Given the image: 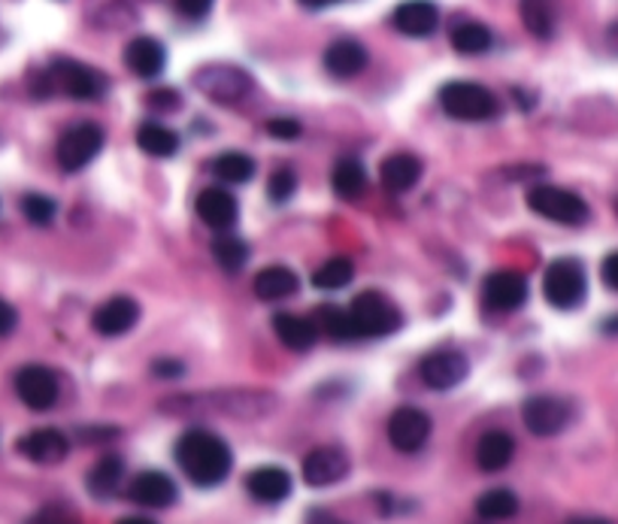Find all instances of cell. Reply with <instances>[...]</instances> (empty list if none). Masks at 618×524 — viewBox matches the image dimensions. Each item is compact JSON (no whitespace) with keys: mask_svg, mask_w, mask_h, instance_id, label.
<instances>
[{"mask_svg":"<svg viewBox=\"0 0 618 524\" xmlns=\"http://www.w3.org/2000/svg\"><path fill=\"white\" fill-rule=\"evenodd\" d=\"M155 370V376H183V364H176V361H155L152 364Z\"/></svg>","mask_w":618,"mask_h":524,"instance_id":"obj_43","label":"cell"},{"mask_svg":"<svg viewBox=\"0 0 618 524\" xmlns=\"http://www.w3.org/2000/svg\"><path fill=\"white\" fill-rule=\"evenodd\" d=\"M349 473V455L337 446H318L303 458V482L313 488L337 486Z\"/></svg>","mask_w":618,"mask_h":524,"instance_id":"obj_13","label":"cell"},{"mask_svg":"<svg viewBox=\"0 0 618 524\" xmlns=\"http://www.w3.org/2000/svg\"><path fill=\"white\" fill-rule=\"evenodd\" d=\"M176 461L198 488L222 486L231 473V449L212 431H188L176 443Z\"/></svg>","mask_w":618,"mask_h":524,"instance_id":"obj_1","label":"cell"},{"mask_svg":"<svg viewBox=\"0 0 618 524\" xmlns=\"http://www.w3.org/2000/svg\"><path fill=\"white\" fill-rule=\"evenodd\" d=\"M306 10H328L334 3H340V0H301Z\"/></svg>","mask_w":618,"mask_h":524,"instance_id":"obj_45","label":"cell"},{"mask_svg":"<svg viewBox=\"0 0 618 524\" xmlns=\"http://www.w3.org/2000/svg\"><path fill=\"white\" fill-rule=\"evenodd\" d=\"M101 149H104V131L92 121H82V125H73L70 131L61 133L58 164H61V171L80 173L82 167H89L94 158L101 155Z\"/></svg>","mask_w":618,"mask_h":524,"instance_id":"obj_8","label":"cell"},{"mask_svg":"<svg viewBox=\"0 0 618 524\" xmlns=\"http://www.w3.org/2000/svg\"><path fill=\"white\" fill-rule=\"evenodd\" d=\"M527 301L525 276L515 270H498L482 286V303L491 313H515Z\"/></svg>","mask_w":618,"mask_h":524,"instance_id":"obj_14","label":"cell"},{"mask_svg":"<svg viewBox=\"0 0 618 524\" xmlns=\"http://www.w3.org/2000/svg\"><path fill=\"white\" fill-rule=\"evenodd\" d=\"M515 455V443L510 433L503 431H488L479 446H476V464L486 473H498L503 467H510V461Z\"/></svg>","mask_w":618,"mask_h":524,"instance_id":"obj_25","label":"cell"},{"mask_svg":"<svg viewBox=\"0 0 618 524\" xmlns=\"http://www.w3.org/2000/svg\"><path fill=\"white\" fill-rule=\"evenodd\" d=\"M491 43H494L491 31L479 22H464L452 31V46L460 55H482L491 49Z\"/></svg>","mask_w":618,"mask_h":524,"instance_id":"obj_34","label":"cell"},{"mask_svg":"<svg viewBox=\"0 0 618 524\" xmlns=\"http://www.w3.org/2000/svg\"><path fill=\"white\" fill-rule=\"evenodd\" d=\"M421 380L428 388H434V392H448V388H455L460 382L467 380V373H470V364H467V358L455 349H440V352H431L424 361H421Z\"/></svg>","mask_w":618,"mask_h":524,"instance_id":"obj_11","label":"cell"},{"mask_svg":"<svg viewBox=\"0 0 618 524\" xmlns=\"http://www.w3.org/2000/svg\"><path fill=\"white\" fill-rule=\"evenodd\" d=\"M116 524H155L152 519H143V515H128V519H121Z\"/></svg>","mask_w":618,"mask_h":524,"instance_id":"obj_46","label":"cell"},{"mask_svg":"<svg viewBox=\"0 0 618 524\" xmlns=\"http://www.w3.org/2000/svg\"><path fill=\"white\" fill-rule=\"evenodd\" d=\"M212 255H215V261L222 264L228 273H237L240 267H246V261H249V246L237 234L222 231V234L215 236V243H212Z\"/></svg>","mask_w":618,"mask_h":524,"instance_id":"obj_32","label":"cell"},{"mask_svg":"<svg viewBox=\"0 0 618 524\" xmlns=\"http://www.w3.org/2000/svg\"><path fill=\"white\" fill-rule=\"evenodd\" d=\"M22 212H25V219L31 224H37V228H46V224L55 222V212H58V207H55L53 197L25 195V200H22Z\"/></svg>","mask_w":618,"mask_h":524,"instance_id":"obj_36","label":"cell"},{"mask_svg":"<svg viewBox=\"0 0 618 524\" xmlns=\"http://www.w3.org/2000/svg\"><path fill=\"white\" fill-rule=\"evenodd\" d=\"M267 191H270V200H273V203H285V200H291V195L298 191V176H294L289 167H282V171L270 176Z\"/></svg>","mask_w":618,"mask_h":524,"instance_id":"obj_37","label":"cell"},{"mask_svg":"<svg viewBox=\"0 0 618 524\" xmlns=\"http://www.w3.org/2000/svg\"><path fill=\"white\" fill-rule=\"evenodd\" d=\"M19 452L27 461L49 467V464H61L67 458L70 443H67V436L58 428H40V431H31L19 440Z\"/></svg>","mask_w":618,"mask_h":524,"instance_id":"obj_15","label":"cell"},{"mask_svg":"<svg viewBox=\"0 0 618 524\" xmlns=\"http://www.w3.org/2000/svg\"><path fill=\"white\" fill-rule=\"evenodd\" d=\"M37 524H40V522H37Z\"/></svg>","mask_w":618,"mask_h":524,"instance_id":"obj_49","label":"cell"},{"mask_svg":"<svg viewBox=\"0 0 618 524\" xmlns=\"http://www.w3.org/2000/svg\"><path fill=\"white\" fill-rule=\"evenodd\" d=\"M15 325H19V315H15V310L10 303L0 298V337H10L15 330Z\"/></svg>","mask_w":618,"mask_h":524,"instance_id":"obj_41","label":"cell"},{"mask_svg":"<svg viewBox=\"0 0 618 524\" xmlns=\"http://www.w3.org/2000/svg\"><path fill=\"white\" fill-rule=\"evenodd\" d=\"M267 133L277 137V140H298L301 137V125L294 118H273V121H267Z\"/></svg>","mask_w":618,"mask_h":524,"instance_id":"obj_38","label":"cell"},{"mask_svg":"<svg viewBox=\"0 0 618 524\" xmlns=\"http://www.w3.org/2000/svg\"><path fill=\"white\" fill-rule=\"evenodd\" d=\"M176 7H179V13L185 19H203V15L210 13L212 0H176Z\"/></svg>","mask_w":618,"mask_h":524,"instance_id":"obj_39","label":"cell"},{"mask_svg":"<svg viewBox=\"0 0 618 524\" xmlns=\"http://www.w3.org/2000/svg\"><path fill=\"white\" fill-rule=\"evenodd\" d=\"M43 85H46V94L58 89L67 97H77V101H97L109 89V79L97 67L82 65V61H73V58H58L46 70Z\"/></svg>","mask_w":618,"mask_h":524,"instance_id":"obj_3","label":"cell"},{"mask_svg":"<svg viewBox=\"0 0 618 524\" xmlns=\"http://www.w3.org/2000/svg\"><path fill=\"white\" fill-rule=\"evenodd\" d=\"M195 89L215 104H240L249 97L252 77L234 65H207L195 73Z\"/></svg>","mask_w":618,"mask_h":524,"instance_id":"obj_7","label":"cell"},{"mask_svg":"<svg viewBox=\"0 0 618 524\" xmlns=\"http://www.w3.org/2000/svg\"><path fill=\"white\" fill-rule=\"evenodd\" d=\"M585 291H588V279H585V267L576 258H558L543 276V294L555 310H576L579 303L585 301Z\"/></svg>","mask_w":618,"mask_h":524,"instance_id":"obj_6","label":"cell"},{"mask_svg":"<svg viewBox=\"0 0 618 524\" xmlns=\"http://www.w3.org/2000/svg\"><path fill=\"white\" fill-rule=\"evenodd\" d=\"M310 524H342L340 519H334L330 512H325V510H316L313 515H310Z\"/></svg>","mask_w":618,"mask_h":524,"instance_id":"obj_44","label":"cell"},{"mask_svg":"<svg viewBox=\"0 0 618 524\" xmlns=\"http://www.w3.org/2000/svg\"><path fill=\"white\" fill-rule=\"evenodd\" d=\"M476 512L488 522H503V519H513L518 512V498L506 488H494V491H486L482 498L476 500Z\"/></svg>","mask_w":618,"mask_h":524,"instance_id":"obj_33","label":"cell"},{"mask_svg":"<svg viewBox=\"0 0 618 524\" xmlns=\"http://www.w3.org/2000/svg\"><path fill=\"white\" fill-rule=\"evenodd\" d=\"M382 185L392 191V195H404V191H412L421 179V161L416 155H392L382 161Z\"/></svg>","mask_w":618,"mask_h":524,"instance_id":"obj_22","label":"cell"},{"mask_svg":"<svg viewBox=\"0 0 618 524\" xmlns=\"http://www.w3.org/2000/svg\"><path fill=\"white\" fill-rule=\"evenodd\" d=\"M609 39H613V43H616V46H618V25L613 27V34H609Z\"/></svg>","mask_w":618,"mask_h":524,"instance_id":"obj_47","label":"cell"},{"mask_svg":"<svg viewBox=\"0 0 618 524\" xmlns=\"http://www.w3.org/2000/svg\"><path fill=\"white\" fill-rule=\"evenodd\" d=\"M368 67V49L358 39H337L325 53V70L337 79H352L364 73Z\"/></svg>","mask_w":618,"mask_h":524,"instance_id":"obj_21","label":"cell"},{"mask_svg":"<svg viewBox=\"0 0 618 524\" xmlns=\"http://www.w3.org/2000/svg\"><path fill=\"white\" fill-rule=\"evenodd\" d=\"M212 173L228 185H243L255 176V161L243 152H224L212 161Z\"/></svg>","mask_w":618,"mask_h":524,"instance_id":"obj_31","label":"cell"},{"mask_svg":"<svg viewBox=\"0 0 618 524\" xmlns=\"http://www.w3.org/2000/svg\"><path fill=\"white\" fill-rule=\"evenodd\" d=\"M352 340H376V337H392L404 325V315L395 303L380 291H364L355 301L346 306Z\"/></svg>","mask_w":618,"mask_h":524,"instance_id":"obj_2","label":"cell"},{"mask_svg":"<svg viewBox=\"0 0 618 524\" xmlns=\"http://www.w3.org/2000/svg\"><path fill=\"white\" fill-rule=\"evenodd\" d=\"M330 185H334V191H337L342 200H358V197L368 191V173L361 167V161H355V158H342L340 164L334 167Z\"/></svg>","mask_w":618,"mask_h":524,"instance_id":"obj_27","label":"cell"},{"mask_svg":"<svg viewBox=\"0 0 618 524\" xmlns=\"http://www.w3.org/2000/svg\"><path fill=\"white\" fill-rule=\"evenodd\" d=\"M352 276H355V267H352L349 258H330L328 264L318 267L313 282H316V289L322 291H340L352 282Z\"/></svg>","mask_w":618,"mask_h":524,"instance_id":"obj_35","label":"cell"},{"mask_svg":"<svg viewBox=\"0 0 618 524\" xmlns=\"http://www.w3.org/2000/svg\"><path fill=\"white\" fill-rule=\"evenodd\" d=\"M15 394L22 397V404L34 412L53 409L58 400V380L49 368L43 364H27L15 373Z\"/></svg>","mask_w":618,"mask_h":524,"instance_id":"obj_10","label":"cell"},{"mask_svg":"<svg viewBox=\"0 0 618 524\" xmlns=\"http://www.w3.org/2000/svg\"><path fill=\"white\" fill-rule=\"evenodd\" d=\"M600 273H604L606 286H609L613 291H618V252L606 255L604 267H600Z\"/></svg>","mask_w":618,"mask_h":524,"instance_id":"obj_42","label":"cell"},{"mask_svg":"<svg viewBox=\"0 0 618 524\" xmlns=\"http://www.w3.org/2000/svg\"><path fill=\"white\" fill-rule=\"evenodd\" d=\"M573 524H606V522H573Z\"/></svg>","mask_w":618,"mask_h":524,"instance_id":"obj_48","label":"cell"},{"mask_svg":"<svg viewBox=\"0 0 618 524\" xmlns=\"http://www.w3.org/2000/svg\"><path fill=\"white\" fill-rule=\"evenodd\" d=\"M140 318V306L131 301V298H113L97 306L94 313V330L101 337H121L137 325Z\"/></svg>","mask_w":618,"mask_h":524,"instance_id":"obj_19","label":"cell"},{"mask_svg":"<svg viewBox=\"0 0 618 524\" xmlns=\"http://www.w3.org/2000/svg\"><path fill=\"white\" fill-rule=\"evenodd\" d=\"M527 203L537 216L555 224H567V228H579L592 216L588 203L582 197L567 191V188H558V185H534L527 191Z\"/></svg>","mask_w":618,"mask_h":524,"instance_id":"obj_5","label":"cell"},{"mask_svg":"<svg viewBox=\"0 0 618 524\" xmlns=\"http://www.w3.org/2000/svg\"><path fill=\"white\" fill-rule=\"evenodd\" d=\"M273 330L282 346H289L291 352H306L316 346L318 328L316 322L303 318V315H291V313H279L273 318Z\"/></svg>","mask_w":618,"mask_h":524,"instance_id":"obj_24","label":"cell"},{"mask_svg":"<svg viewBox=\"0 0 618 524\" xmlns=\"http://www.w3.org/2000/svg\"><path fill=\"white\" fill-rule=\"evenodd\" d=\"M149 106H155V109H176L179 106V94L173 92V89H155V92L149 94Z\"/></svg>","mask_w":618,"mask_h":524,"instance_id":"obj_40","label":"cell"},{"mask_svg":"<svg viewBox=\"0 0 618 524\" xmlns=\"http://www.w3.org/2000/svg\"><path fill=\"white\" fill-rule=\"evenodd\" d=\"M176 498H179V491L173 486V479L159 470L140 473L131 482V500L133 503H140V506H149V510L173 506Z\"/></svg>","mask_w":618,"mask_h":524,"instance_id":"obj_18","label":"cell"},{"mask_svg":"<svg viewBox=\"0 0 618 524\" xmlns=\"http://www.w3.org/2000/svg\"><path fill=\"white\" fill-rule=\"evenodd\" d=\"M570 416H573L570 404L561 400V397H549V394L530 397L525 407H522L525 428L534 436H555V433H561L570 424Z\"/></svg>","mask_w":618,"mask_h":524,"instance_id":"obj_9","label":"cell"},{"mask_svg":"<svg viewBox=\"0 0 618 524\" xmlns=\"http://www.w3.org/2000/svg\"><path fill=\"white\" fill-rule=\"evenodd\" d=\"M440 106L458 121H488L500 113L498 97L479 82H448L440 89Z\"/></svg>","mask_w":618,"mask_h":524,"instance_id":"obj_4","label":"cell"},{"mask_svg":"<svg viewBox=\"0 0 618 524\" xmlns=\"http://www.w3.org/2000/svg\"><path fill=\"white\" fill-rule=\"evenodd\" d=\"M431 436V419L416 407H400L395 409V416L388 419V440L397 452L404 455H412L419 452Z\"/></svg>","mask_w":618,"mask_h":524,"instance_id":"obj_12","label":"cell"},{"mask_svg":"<svg viewBox=\"0 0 618 524\" xmlns=\"http://www.w3.org/2000/svg\"><path fill=\"white\" fill-rule=\"evenodd\" d=\"M522 25L537 39H549L555 34V3L552 0H518Z\"/></svg>","mask_w":618,"mask_h":524,"instance_id":"obj_29","label":"cell"},{"mask_svg":"<svg viewBox=\"0 0 618 524\" xmlns=\"http://www.w3.org/2000/svg\"><path fill=\"white\" fill-rule=\"evenodd\" d=\"M392 22L407 37H431L440 25V10L431 0H404L392 15Z\"/></svg>","mask_w":618,"mask_h":524,"instance_id":"obj_16","label":"cell"},{"mask_svg":"<svg viewBox=\"0 0 618 524\" xmlns=\"http://www.w3.org/2000/svg\"><path fill=\"white\" fill-rule=\"evenodd\" d=\"M198 216L212 231H231L240 219L237 197L224 188H207L198 195Z\"/></svg>","mask_w":618,"mask_h":524,"instance_id":"obj_17","label":"cell"},{"mask_svg":"<svg viewBox=\"0 0 618 524\" xmlns=\"http://www.w3.org/2000/svg\"><path fill=\"white\" fill-rule=\"evenodd\" d=\"M298 289H301V279L289 267H267L255 276V294L261 301H285L291 294H298Z\"/></svg>","mask_w":618,"mask_h":524,"instance_id":"obj_26","label":"cell"},{"mask_svg":"<svg viewBox=\"0 0 618 524\" xmlns=\"http://www.w3.org/2000/svg\"><path fill=\"white\" fill-rule=\"evenodd\" d=\"M121 473H125V461L116 455H106L94 464V470L89 473V491L94 498H109L116 494V488L121 482Z\"/></svg>","mask_w":618,"mask_h":524,"instance_id":"obj_30","label":"cell"},{"mask_svg":"<svg viewBox=\"0 0 618 524\" xmlns=\"http://www.w3.org/2000/svg\"><path fill=\"white\" fill-rule=\"evenodd\" d=\"M137 145L143 149L145 155L171 158L179 152V137L159 121H145L143 128L137 131Z\"/></svg>","mask_w":618,"mask_h":524,"instance_id":"obj_28","label":"cell"},{"mask_svg":"<svg viewBox=\"0 0 618 524\" xmlns=\"http://www.w3.org/2000/svg\"><path fill=\"white\" fill-rule=\"evenodd\" d=\"M246 488L261 503H282L291 494V476L282 467H258L249 473Z\"/></svg>","mask_w":618,"mask_h":524,"instance_id":"obj_23","label":"cell"},{"mask_svg":"<svg viewBox=\"0 0 618 524\" xmlns=\"http://www.w3.org/2000/svg\"><path fill=\"white\" fill-rule=\"evenodd\" d=\"M125 65L133 77L155 79L167 65V53L155 37H133L125 49Z\"/></svg>","mask_w":618,"mask_h":524,"instance_id":"obj_20","label":"cell"}]
</instances>
